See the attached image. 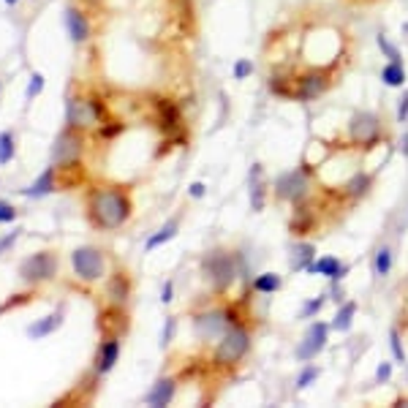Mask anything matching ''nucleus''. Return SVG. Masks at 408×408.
I'll list each match as a JSON object with an SVG mask.
<instances>
[{"mask_svg":"<svg viewBox=\"0 0 408 408\" xmlns=\"http://www.w3.org/2000/svg\"><path fill=\"white\" fill-rule=\"evenodd\" d=\"M329 85H332V79H329V74L324 68H308L305 74H300L294 79V101L311 104V101H316L329 90Z\"/></svg>","mask_w":408,"mask_h":408,"instance_id":"obj_7","label":"nucleus"},{"mask_svg":"<svg viewBox=\"0 0 408 408\" xmlns=\"http://www.w3.org/2000/svg\"><path fill=\"white\" fill-rule=\"evenodd\" d=\"M90 218L98 229H120L131 218V202L120 188H95L90 193Z\"/></svg>","mask_w":408,"mask_h":408,"instance_id":"obj_1","label":"nucleus"},{"mask_svg":"<svg viewBox=\"0 0 408 408\" xmlns=\"http://www.w3.org/2000/svg\"><path fill=\"white\" fill-rule=\"evenodd\" d=\"M71 267H74L79 280H88V283H90V280L104 278L106 262H104V256H101L98 248H77V251L71 253Z\"/></svg>","mask_w":408,"mask_h":408,"instance_id":"obj_8","label":"nucleus"},{"mask_svg":"<svg viewBox=\"0 0 408 408\" xmlns=\"http://www.w3.org/2000/svg\"><path fill=\"white\" fill-rule=\"evenodd\" d=\"M204 182H191V188H188V196H193V199H202L204 196Z\"/></svg>","mask_w":408,"mask_h":408,"instance_id":"obj_41","label":"nucleus"},{"mask_svg":"<svg viewBox=\"0 0 408 408\" xmlns=\"http://www.w3.org/2000/svg\"><path fill=\"white\" fill-rule=\"evenodd\" d=\"M389 376H392V362H381L378 365V370H376V384L389 381Z\"/></svg>","mask_w":408,"mask_h":408,"instance_id":"obj_37","label":"nucleus"},{"mask_svg":"<svg viewBox=\"0 0 408 408\" xmlns=\"http://www.w3.org/2000/svg\"><path fill=\"white\" fill-rule=\"evenodd\" d=\"M389 349H392V357H395L398 362H406V349H403V335H400V329H398V327H392V329H389Z\"/></svg>","mask_w":408,"mask_h":408,"instance_id":"obj_30","label":"nucleus"},{"mask_svg":"<svg viewBox=\"0 0 408 408\" xmlns=\"http://www.w3.org/2000/svg\"><path fill=\"white\" fill-rule=\"evenodd\" d=\"M308 188H311V180H308V169H291L286 175H280L275 185H272V193L278 202H289V204H302L305 196H308Z\"/></svg>","mask_w":408,"mask_h":408,"instance_id":"obj_5","label":"nucleus"},{"mask_svg":"<svg viewBox=\"0 0 408 408\" xmlns=\"http://www.w3.org/2000/svg\"><path fill=\"white\" fill-rule=\"evenodd\" d=\"M251 210L253 213L264 210V185H262V166L259 164L251 169Z\"/></svg>","mask_w":408,"mask_h":408,"instance_id":"obj_19","label":"nucleus"},{"mask_svg":"<svg viewBox=\"0 0 408 408\" xmlns=\"http://www.w3.org/2000/svg\"><path fill=\"white\" fill-rule=\"evenodd\" d=\"M376 44H378V49H381V55L387 57V60H392V63H403V55H400V49L392 44L384 33H378L376 36Z\"/></svg>","mask_w":408,"mask_h":408,"instance_id":"obj_29","label":"nucleus"},{"mask_svg":"<svg viewBox=\"0 0 408 408\" xmlns=\"http://www.w3.org/2000/svg\"><path fill=\"white\" fill-rule=\"evenodd\" d=\"M128 291H131V286H128V278H126L123 272L112 275V280H109V297H112L117 305L128 300Z\"/></svg>","mask_w":408,"mask_h":408,"instance_id":"obj_28","label":"nucleus"},{"mask_svg":"<svg viewBox=\"0 0 408 408\" xmlns=\"http://www.w3.org/2000/svg\"><path fill=\"white\" fill-rule=\"evenodd\" d=\"M395 406L400 408V406H408V398H398V400H395Z\"/></svg>","mask_w":408,"mask_h":408,"instance_id":"obj_43","label":"nucleus"},{"mask_svg":"<svg viewBox=\"0 0 408 408\" xmlns=\"http://www.w3.org/2000/svg\"><path fill=\"white\" fill-rule=\"evenodd\" d=\"M324 302H327V294H321V297H313L311 302H305V308L300 311V318H313L324 308Z\"/></svg>","mask_w":408,"mask_h":408,"instance_id":"obj_33","label":"nucleus"},{"mask_svg":"<svg viewBox=\"0 0 408 408\" xmlns=\"http://www.w3.org/2000/svg\"><path fill=\"white\" fill-rule=\"evenodd\" d=\"M117 357H120V340L117 338H106L104 343H101V349H98V357H95V370L98 373H109L115 362H117Z\"/></svg>","mask_w":408,"mask_h":408,"instance_id":"obj_15","label":"nucleus"},{"mask_svg":"<svg viewBox=\"0 0 408 408\" xmlns=\"http://www.w3.org/2000/svg\"><path fill=\"white\" fill-rule=\"evenodd\" d=\"M82 155V139L74 134V131H63L57 136L55 147H52V161L60 164V166H74Z\"/></svg>","mask_w":408,"mask_h":408,"instance_id":"obj_11","label":"nucleus"},{"mask_svg":"<svg viewBox=\"0 0 408 408\" xmlns=\"http://www.w3.org/2000/svg\"><path fill=\"white\" fill-rule=\"evenodd\" d=\"M294 79L297 77H291L289 71H272L270 79H267V85H270V93L272 95H278V98H294Z\"/></svg>","mask_w":408,"mask_h":408,"instance_id":"obj_17","label":"nucleus"},{"mask_svg":"<svg viewBox=\"0 0 408 408\" xmlns=\"http://www.w3.org/2000/svg\"><path fill=\"white\" fill-rule=\"evenodd\" d=\"M392 259H395V253H392V248L389 245H381L378 251H376V259H373V270L378 278H387L389 272H392Z\"/></svg>","mask_w":408,"mask_h":408,"instance_id":"obj_27","label":"nucleus"},{"mask_svg":"<svg viewBox=\"0 0 408 408\" xmlns=\"http://www.w3.org/2000/svg\"><path fill=\"white\" fill-rule=\"evenodd\" d=\"M313 259H316V248H313L311 242H297V245L291 248V267H294V270L305 272L313 264Z\"/></svg>","mask_w":408,"mask_h":408,"instance_id":"obj_18","label":"nucleus"},{"mask_svg":"<svg viewBox=\"0 0 408 408\" xmlns=\"http://www.w3.org/2000/svg\"><path fill=\"white\" fill-rule=\"evenodd\" d=\"M398 123H408V93H403V98L398 104Z\"/></svg>","mask_w":408,"mask_h":408,"instance_id":"obj_38","label":"nucleus"},{"mask_svg":"<svg viewBox=\"0 0 408 408\" xmlns=\"http://www.w3.org/2000/svg\"><path fill=\"white\" fill-rule=\"evenodd\" d=\"M406 332H408V327H406Z\"/></svg>","mask_w":408,"mask_h":408,"instance_id":"obj_46","label":"nucleus"},{"mask_svg":"<svg viewBox=\"0 0 408 408\" xmlns=\"http://www.w3.org/2000/svg\"><path fill=\"white\" fill-rule=\"evenodd\" d=\"M305 272H308V275H324V278H329L332 283H338V280L346 278L349 264H340V259H335V256H321V259H313V264Z\"/></svg>","mask_w":408,"mask_h":408,"instance_id":"obj_14","label":"nucleus"},{"mask_svg":"<svg viewBox=\"0 0 408 408\" xmlns=\"http://www.w3.org/2000/svg\"><path fill=\"white\" fill-rule=\"evenodd\" d=\"M17 237H19V231H11V234H6V237L0 240V253H3V251H8V248L17 242Z\"/></svg>","mask_w":408,"mask_h":408,"instance_id":"obj_42","label":"nucleus"},{"mask_svg":"<svg viewBox=\"0 0 408 408\" xmlns=\"http://www.w3.org/2000/svg\"><path fill=\"white\" fill-rule=\"evenodd\" d=\"M6 3H8V6H14V3H17V0H6Z\"/></svg>","mask_w":408,"mask_h":408,"instance_id":"obj_45","label":"nucleus"},{"mask_svg":"<svg viewBox=\"0 0 408 408\" xmlns=\"http://www.w3.org/2000/svg\"><path fill=\"white\" fill-rule=\"evenodd\" d=\"M60 324H63V311H55V313H49V316L41 318V321L30 324V327H28V335H30V338H44V335H52Z\"/></svg>","mask_w":408,"mask_h":408,"instance_id":"obj_20","label":"nucleus"},{"mask_svg":"<svg viewBox=\"0 0 408 408\" xmlns=\"http://www.w3.org/2000/svg\"><path fill=\"white\" fill-rule=\"evenodd\" d=\"M172 335H175V318H169V321L164 324V338H161V346H166V343L172 340Z\"/></svg>","mask_w":408,"mask_h":408,"instance_id":"obj_40","label":"nucleus"},{"mask_svg":"<svg viewBox=\"0 0 408 408\" xmlns=\"http://www.w3.org/2000/svg\"><path fill=\"white\" fill-rule=\"evenodd\" d=\"M41 90H44V77L41 74H33L30 77V85H28V98H36Z\"/></svg>","mask_w":408,"mask_h":408,"instance_id":"obj_35","label":"nucleus"},{"mask_svg":"<svg viewBox=\"0 0 408 408\" xmlns=\"http://www.w3.org/2000/svg\"><path fill=\"white\" fill-rule=\"evenodd\" d=\"M177 237V221H166L164 226L158 229L147 242H144V251H155V248H161L164 242H169V240H175Z\"/></svg>","mask_w":408,"mask_h":408,"instance_id":"obj_24","label":"nucleus"},{"mask_svg":"<svg viewBox=\"0 0 408 408\" xmlns=\"http://www.w3.org/2000/svg\"><path fill=\"white\" fill-rule=\"evenodd\" d=\"M231 71H234V79H240V82H242V79H248V77L253 74V63H251L248 57H240V60L234 63V68H231Z\"/></svg>","mask_w":408,"mask_h":408,"instance_id":"obj_34","label":"nucleus"},{"mask_svg":"<svg viewBox=\"0 0 408 408\" xmlns=\"http://www.w3.org/2000/svg\"><path fill=\"white\" fill-rule=\"evenodd\" d=\"M329 324L327 321H313L311 327H308V332H305V338L300 340V346H297V360L300 362H311L313 357H318L321 351H324V346H327V338H329Z\"/></svg>","mask_w":408,"mask_h":408,"instance_id":"obj_10","label":"nucleus"},{"mask_svg":"<svg viewBox=\"0 0 408 408\" xmlns=\"http://www.w3.org/2000/svg\"><path fill=\"white\" fill-rule=\"evenodd\" d=\"M17 153V144H14V134L11 131H3L0 134V164H8Z\"/></svg>","mask_w":408,"mask_h":408,"instance_id":"obj_31","label":"nucleus"},{"mask_svg":"<svg viewBox=\"0 0 408 408\" xmlns=\"http://www.w3.org/2000/svg\"><path fill=\"white\" fill-rule=\"evenodd\" d=\"M248 351H251V332L242 324H234L226 335L218 340V349H215L213 362L218 365V367H231V365L240 362Z\"/></svg>","mask_w":408,"mask_h":408,"instance_id":"obj_4","label":"nucleus"},{"mask_svg":"<svg viewBox=\"0 0 408 408\" xmlns=\"http://www.w3.org/2000/svg\"><path fill=\"white\" fill-rule=\"evenodd\" d=\"M52 191H55V169H46L44 175L33 182L30 188H25V196L36 199V196H46V193H52Z\"/></svg>","mask_w":408,"mask_h":408,"instance_id":"obj_26","label":"nucleus"},{"mask_svg":"<svg viewBox=\"0 0 408 408\" xmlns=\"http://www.w3.org/2000/svg\"><path fill=\"white\" fill-rule=\"evenodd\" d=\"M172 300H175V283L166 280L164 283V291H161V302H172Z\"/></svg>","mask_w":408,"mask_h":408,"instance_id":"obj_39","label":"nucleus"},{"mask_svg":"<svg viewBox=\"0 0 408 408\" xmlns=\"http://www.w3.org/2000/svg\"><path fill=\"white\" fill-rule=\"evenodd\" d=\"M66 120L71 128H85L98 123V106L90 98H71L68 101V109H66Z\"/></svg>","mask_w":408,"mask_h":408,"instance_id":"obj_12","label":"nucleus"},{"mask_svg":"<svg viewBox=\"0 0 408 408\" xmlns=\"http://www.w3.org/2000/svg\"><path fill=\"white\" fill-rule=\"evenodd\" d=\"M354 316H357V302H343V305L338 308L335 321H332L329 327H332V329H338V332H349V329H351V324H354Z\"/></svg>","mask_w":408,"mask_h":408,"instance_id":"obj_22","label":"nucleus"},{"mask_svg":"<svg viewBox=\"0 0 408 408\" xmlns=\"http://www.w3.org/2000/svg\"><path fill=\"white\" fill-rule=\"evenodd\" d=\"M175 392H177V381L164 376V378H158V381L153 384V389L144 395V403L153 408H164L175 400Z\"/></svg>","mask_w":408,"mask_h":408,"instance_id":"obj_13","label":"nucleus"},{"mask_svg":"<svg viewBox=\"0 0 408 408\" xmlns=\"http://www.w3.org/2000/svg\"><path fill=\"white\" fill-rule=\"evenodd\" d=\"M280 286H283V278L278 272H262L253 278V291H259V294H275V291H280Z\"/></svg>","mask_w":408,"mask_h":408,"instance_id":"obj_23","label":"nucleus"},{"mask_svg":"<svg viewBox=\"0 0 408 408\" xmlns=\"http://www.w3.org/2000/svg\"><path fill=\"white\" fill-rule=\"evenodd\" d=\"M403 155H408V134L403 136Z\"/></svg>","mask_w":408,"mask_h":408,"instance_id":"obj_44","label":"nucleus"},{"mask_svg":"<svg viewBox=\"0 0 408 408\" xmlns=\"http://www.w3.org/2000/svg\"><path fill=\"white\" fill-rule=\"evenodd\" d=\"M381 82L387 88H403L406 85V68H403V63L387 60V66L381 68Z\"/></svg>","mask_w":408,"mask_h":408,"instance_id":"obj_21","label":"nucleus"},{"mask_svg":"<svg viewBox=\"0 0 408 408\" xmlns=\"http://www.w3.org/2000/svg\"><path fill=\"white\" fill-rule=\"evenodd\" d=\"M346 134L349 142L360 150H370L381 142L384 136V126H381V117L376 112H354L349 126H346Z\"/></svg>","mask_w":408,"mask_h":408,"instance_id":"obj_3","label":"nucleus"},{"mask_svg":"<svg viewBox=\"0 0 408 408\" xmlns=\"http://www.w3.org/2000/svg\"><path fill=\"white\" fill-rule=\"evenodd\" d=\"M237 272H240V262L231 251H210L202 259V275L215 291H226L237 280Z\"/></svg>","mask_w":408,"mask_h":408,"instance_id":"obj_2","label":"nucleus"},{"mask_svg":"<svg viewBox=\"0 0 408 408\" xmlns=\"http://www.w3.org/2000/svg\"><path fill=\"white\" fill-rule=\"evenodd\" d=\"M318 376H321V367H316V365H308V367H305V370L297 376V384H294V387H297V389H308V387L316 381Z\"/></svg>","mask_w":408,"mask_h":408,"instance_id":"obj_32","label":"nucleus"},{"mask_svg":"<svg viewBox=\"0 0 408 408\" xmlns=\"http://www.w3.org/2000/svg\"><path fill=\"white\" fill-rule=\"evenodd\" d=\"M57 272V259L49 253V251H41V253H33L30 259H25L19 264V278L28 280V283H41V280H52Z\"/></svg>","mask_w":408,"mask_h":408,"instance_id":"obj_9","label":"nucleus"},{"mask_svg":"<svg viewBox=\"0 0 408 408\" xmlns=\"http://www.w3.org/2000/svg\"><path fill=\"white\" fill-rule=\"evenodd\" d=\"M234 324H237V316L231 311H207V313H199L193 318V332L199 340L210 343L215 338H224Z\"/></svg>","mask_w":408,"mask_h":408,"instance_id":"obj_6","label":"nucleus"},{"mask_svg":"<svg viewBox=\"0 0 408 408\" xmlns=\"http://www.w3.org/2000/svg\"><path fill=\"white\" fill-rule=\"evenodd\" d=\"M17 218V210L8 202H0V224H11Z\"/></svg>","mask_w":408,"mask_h":408,"instance_id":"obj_36","label":"nucleus"},{"mask_svg":"<svg viewBox=\"0 0 408 408\" xmlns=\"http://www.w3.org/2000/svg\"><path fill=\"white\" fill-rule=\"evenodd\" d=\"M370 185H373V175H367V172H357L351 180L346 182V196L360 199V196H365V193L370 191Z\"/></svg>","mask_w":408,"mask_h":408,"instance_id":"obj_25","label":"nucleus"},{"mask_svg":"<svg viewBox=\"0 0 408 408\" xmlns=\"http://www.w3.org/2000/svg\"><path fill=\"white\" fill-rule=\"evenodd\" d=\"M66 30H68L71 41H77V44L90 36V25L82 17V11H77V8H66Z\"/></svg>","mask_w":408,"mask_h":408,"instance_id":"obj_16","label":"nucleus"}]
</instances>
